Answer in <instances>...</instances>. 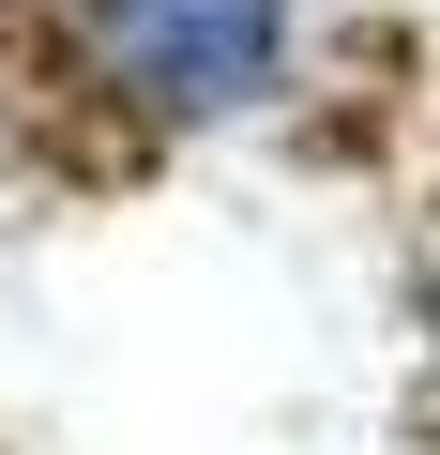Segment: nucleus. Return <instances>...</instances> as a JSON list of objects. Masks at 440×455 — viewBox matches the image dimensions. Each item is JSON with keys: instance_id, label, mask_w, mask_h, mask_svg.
I'll list each match as a JSON object with an SVG mask.
<instances>
[{"instance_id": "obj_1", "label": "nucleus", "mask_w": 440, "mask_h": 455, "mask_svg": "<svg viewBox=\"0 0 440 455\" xmlns=\"http://www.w3.org/2000/svg\"><path fill=\"white\" fill-rule=\"evenodd\" d=\"M92 46L167 122H244L289 76V0H92Z\"/></svg>"}]
</instances>
